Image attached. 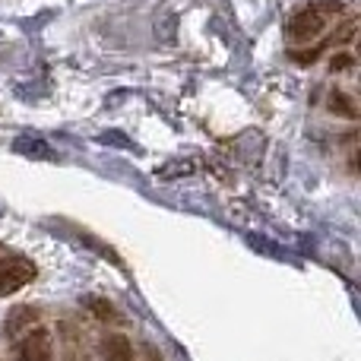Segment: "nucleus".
I'll return each instance as SVG.
<instances>
[{
    "label": "nucleus",
    "mask_w": 361,
    "mask_h": 361,
    "mask_svg": "<svg viewBox=\"0 0 361 361\" xmlns=\"http://www.w3.org/2000/svg\"><path fill=\"white\" fill-rule=\"evenodd\" d=\"M63 336H67V352H63V361H89L86 352H82V343L76 336L73 326H63Z\"/></svg>",
    "instance_id": "8"
},
{
    "label": "nucleus",
    "mask_w": 361,
    "mask_h": 361,
    "mask_svg": "<svg viewBox=\"0 0 361 361\" xmlns=\"http://www.w3.org/2000/svg\"><path fill=\"white\" fill-rule=\"evenodd\" d=\"M13 358L16 361H54V339H51V333L35 326L25 336H19L16 345H13Z\"/></svg>",
    "instance_id": "3"
},
{
    "label": "nucleus",
    "mask_w": 361,
    "mask_h": 361,
    "mask_svg": "<svg viewBox=\"0 0 361 361\" xmlns=\"http://www.w3.org/2000/svg\"><path fill=\"white\" fill-rule=\"evenodd\" d=\"M82 307H86L95 320H102V324H121V311L108 298H102V295H86Z\"/></svg>",
    "instance_id": "6"
},
{
    "label": "nucleus",
    "mask_w": 361,
    "mask_h": 361,
    "mask_svg": "<svg viewBox=\"0 0 361 361\" xmlns=\"http://www.w3.org/2000/svg\"><path fill=\"white\" fill-rule=\"evenodd\" d=\"M330 111H333V114H339V118H349V121H355V118H358L355 102H352L349 95L343 92V89H333V92H330Z\"/></svg>",
    "instance_id": "7"
},
{
    "label": "nucleus",
    "mask_w": 361,
    "mask_h": 361,
    "mask_svg": "<svg viewBox=\"0 0 361 361\" xmlns=\"http://www.w3.org/2000/svg\"><path fill=\"white\" fill-rule=\"evenodd\" d=\"M38 267L23 254H6L0 257V298L23 292L29 282H35Z\"/></svg>",
    "instance_id": "2"
},
{
    "label": "nucleus",
    "mask_w": 361,
    "mask_h": 361,
    "mask_svg": "<svg viewBox=\"0 0 361 361\" xmlns=\"http://www.w3.org/2000/svg\"><path fill=\"white\" fill-rule=\"evenodd\" d=\"M339 6H343L339 0H320V4L301 6L286 23V35L292 38V42H311V38H317L320 32L326 29V23L339 13Z\"/></svg>",
    "instance_id": "1"
},
{
    "label": "nucleus",
    "mask_w": 361,
    "mask_h": 361,
    "mask_svg": "<svg viewBox=\"0 0 361 361\" xmlns=\"http://www.w3.org/2000/svg\"><path fill=\"white\" fill-rule=\"evenodd\" d=\"M352 63H355V57H352L349 51H339V54H333V57H330V70H333V73L352 70Z\"/></svg>",
    "instance_id": "9"
},
{
    "label": "nucleus",
    "mask_w": 361,
    "mask_h": 361,
    "mask_svg": "<svg viewBox=\"0 0 361 361\" xmlns=\"http://www.w3.org/2000/svg\"><path fill=\"white\" fill-rule=\"evenodd\" d=\"M42 320V311L38 307H29V305H19V307H13L10 314H6V320H4V333L6 336H16V333H29L32 330V324H38Z\"/></svg>",
    "instance_id": "5"
},
{
    "label": "nucleus",
    "mask_w": 361,
    "mask_h": 361,
    "mask_svg": "<svg viewBox=\"0 0 361 361\" xmlns=\"http://www.w3.org/2000/svg\"><path fill=\"white\" fill-rule=\"evenodd\" d=\"M99 349L102 361H137V349H133L130 336H124V333H108Z\"/></svg>",
    "instance_id": "4"
}]
</instances>
